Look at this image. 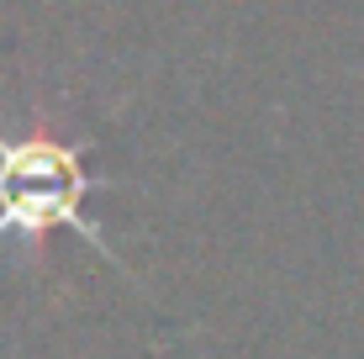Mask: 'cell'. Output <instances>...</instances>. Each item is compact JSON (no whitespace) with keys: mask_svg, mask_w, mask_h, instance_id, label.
I'll return each instance as SVG.
<instances>
[{"mask_svg":"<svg viewBox=\"0 0 364 359\" xmlns=\"http://www.w3.org/2000/svg\"><path fill=\"white\" fill-rule=\"evenodd\" d=\"M106 169H90V148L58 143L48 132L6 138L0 132V243H43L48 232H74L106 264L127 269V259L106 243V227L90 217V195L111 191Z\"/></svg>","mask_w":364,"mask_h":359,"instance_id":"cell-1","label":"cell"}]
</instances>
